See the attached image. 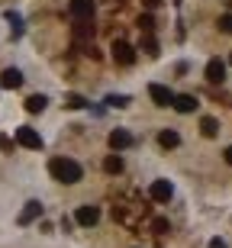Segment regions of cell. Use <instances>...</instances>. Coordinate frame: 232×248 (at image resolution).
<instances>
[{"instance_id":"cell-25","label":"cell","mask_w":232,"mask_h":248,"mask_svg":"<svg viewBox=\"0 0 232 248\" xmlns=\"http://www.w3.org/2000/svg\"><path fill=\"white\" fill-rule=\"evenodd\" d=\"M142 3H145V7L152 10V7H158V3H161V0H142Z\"/></svg>"},{"instance_id":"cell-20","label":"cell","mask_w":232,"mask_h":248,"mask_svg":"<svg viewBox=\"0 0 232 248\" xmlns=\"http://www.w3.org/2000/svg\"><path fill=\"white\" fill-rule=\"evenodd\" d=\"M142 48H145L149 55H158V42H155L152 36H145V39H142Z\"/></svg>"},{"instance_id":"cell-11","label":"cell","mask_w":232,"mask_h":248,"mask_svg":"<svg viewBox=\"0 0 232 248\" xmlns=\"http://www.w3.org/2000/svg\"><path fill=\"white\" fill-rule=\"evenodd\" d=\"M39 216H42V203H39V200H29L26 210L19 213V226H29V222H36Z\"/></svg>"},{"instance_id":"cell-17","label":"cell","mask_w":232,"mask_h":248,"mask_svg":"<svg viewBox=\"0 0 232 248\" xmlns=\"http://www.w3.org/2000/svg\"><path fill=\"white\" fill-rule=\"evenodd\" d=\"M107 103H110V107H116V110H123V107H129V97H123V93H107Z\"/></svg>"},{"instance_id":"cell-7","label":"cell","mask_w":232,"mask_h":248,"mask_svg":"<svg viewBox=\"0 0 232 248\" xmlns=\"http://www.w3.org/2000/svg\"><path fill=\"white\" fill-rule=\"evenodd\" d=\"M132 145V132L129 129H113L110 132V148L113 152H123V148H129Z\"/></svg>"},{"instance_id":"cell-8","label":"cell","mask_w":232,"mask_h":248,"mask_svg":"<svg viewBox=\"0 0 232 248\" xmlns=\"http://www.w3.org/2000/svg\"><path fill=\"white\" fill-rule=\"evenodd\" d=\"M149 193H152V200L165 203V200H171V197H174V187H171V181H155V184L149 187Z\"/></svg>"},{"instance_id":"cell-5","label":"cell","mask_w":232,"mask_h":248,"mask_svg":"<svg viewBox=\"0 0 232 248\" xmlns=\"http://www.w3.org/2000/svg\"><path fill=\"white\" fill-rule=\"evenodd\" d=\"M206 81L210 84H223L226 81V64L219 62V58H210V62H206Z\"/></svg>"},{"instance_id":"cell-10","label":"cell","mask_w":232,"mask_h":248,"mask_svg":"<svg viewBox=\"0 0 232 248\" xmlns=\"http://www.w3.org/2000/svg\"><path fill=\"white\" fill-rule=\"evenodd\" d=\"M171 107H174L177 113H194L197 107H200V103H197V97H194V93H177Z\"/></svg>"},{"instance_id":"cell-14","label":"cell","mask_w":232,"mask_h":248,"mask_svg":"<svg viewBox=\"0 0 232 248\" xmlns=\"http://www.w3.org/2000/svg\"><path fill=\"white\" fill-rule=\"evenodd\" d=\"M200 132H203L206 139H213L216 132H219V123H216L213 116H203V120H200Z\"/></svg>"},{"instance_id":"cell-26","label":"cell","mask_w":232,"mask_h":248,"mask_svg":"<svg viewBox=\"0 0 232 248\" xmlns=\"http://www.w3.org/2000/svg\"><path fill=\"white\" fill-rule=\"evenodd\" d=\"M229 64H232V55H229Z\"/></svg>"},{"instance_id":"cell-12","label":"cell","mask_w":232,"mask_h":248,"mask_svg":"<svg viewBox=\"0 0 232 248\" xmlns=\"http://www.w3.org/2000/svg\"><path fill=\"white\" fill-rule=\"evenodd\" d=\"M0 84H3V87H10V91H16L19 84H23V74H19L16 68H7V71L0 74Z\"/></svg>"},{"instance_id":"cell-3","label":"cell","mask_w":232,"mask_h":248,"mask_svg":"<svg viewBox=\"0 0 232 248\" xmlns=\"http://www.w3.org/2000/svg\"><path fill=\"white\" fill-rule=\"evenodd\" d=\"M68 10H71V16L75 19H84V23H87V19L93 16V0H71V3H68Z\"/></svg>"},{"instance_id":"cell-9","label":"cell","mask_w":232,"mask_h":248,"mask_svg":"<svg viewBox=\"0 0 232 248\" xmlns=\"http://www.w3.org/2000/svg\"><path fill=\"white\" fill-rule=\"evenodd\" d=\"M149 93H152V100H155L158 107H171V103H174V93L168 91L165 84H152V87H149Z\"/></svg>"},{"instance_id":"cell-24","label":"cell","mask_w":232,"mask_h":248,"mask_svg":"<svg viewBox=\"0 0 232 248\" xmlns=\"http://www.w3.org/2000/svg\"><path fill=\"white\" fill-rule=\"evenodd\" d=\"M223 158H226V161H229V165H232V145H229V148H226V152H223Z\"/></svg>"},{"instance_id":"cell-16","label":"cell","mask_w":232,"mask_h":248,"mask_svg":"<svg viewBox=\"0 0 232 248\" xmlns=\"http://www.w3.org/2000/svg\"><path fill=\"white\" fill-rule=\"evenodd\" d=\"M46 97H42V93H32V97H29V100H26V110L29 113H42V110H46Z\"/></svg>"},{"instance_id":"cell-15","label":"cell","mask_w":232,"mask_h":248,"mask_svg":"<svg viewBox=\"0 0 232 248\" xmlns=\"http://www.w3.org/2000/svg\"><path fill=\"white\" fill-rule=\"evenodd\" d=\"M103 171H107V174H120V171H123V158H120V155H107V161H103Z\"/></svg>"},{"instance_id":"cell-23","label":"cell","mask_w":232,"mask_h":248,"mask_svg":"<svg viewBox=\"0 0 232 248\" xmlns=\"http://www.w3.org/2000/svg\"><path fill=\"white\" fill-rule=\"evenodd\" d=\"M210 248H226V242L223 239H210Z\"/></svg>"},{"instance_id":"cell-13","label":"cell","mask_w":232,"mask_h":248,"mask_svg":"<svg viewBox=\"0 0 232 248\" xmlns=\"http://www.w3.org/2000/svg\"><path fill=\"white\" fill-rule=\"evenodd\" d=\"M158 145L161 148H177L181 145V136H177L174 129H161V132H158Z\"/></svg>"},{"instance_id":"cell-2","label":"cell","mask_w":232,"mask_h":248,"mask_svg":"<svg viewBox=\"0 0 232 248\" xmlns=\"http://www.w3.org/2000/svg\"><path fill=\"white\" fill-rule=\"evenodd\" d=\"M16 142L23 148H42V136H39L36 129H29V126H19L16 129Z\"/></svg>"},{"instance_id":"cell-21","label":"cell","mask_w":232,"mask_h":248,"mask_svg":"<svg viewBox=\"0 0 232 248\" xmlns=\"http://www.w3.org/2000/svg\"><path fill=\"white\" fill-rule=\"evenodd\" d=\"M219 29H223V32H232V13L219 16Z\"/></svg>"},{"instance_id":"cell-1","label":"cell","mask_w":232,"mask_h":248,"mask_svg":"<svg viewBox=\"0 0 232 248\" xmlns=\"http://www.w3.org/2000/svg\"><path fill=\"white\" fill-rule=\"evenodd\" d=\"M48 174L55 177V181H62V184H77L84 171L75 158H52L48 161Z\"/></svg>"},{"instance_id":"cell-22","label":"cell","mask_w":232,"mask_h":248,"mask_svg":"<svg viewBox=\"0 0 232 248\" xmlns=\"http://www.w3.org/2000/svg\"><path fill=\"white\" fill-rule=\"evenodd\" d=\"M168 229V219H155V232H165Z\"/></svg>"},{"instance_id":"cell-6","label":"cell","mask_w":232,"mask_h":248,"mask_svg":"<svg viewBox=\"0 0 232 248\" xmlns=\"http://www.w3.org/2000/svg\"><path fill=\"white\" fill-rule=\"evenodd\" d=\"M75 219H77V226H97L100 222V210L97 206H77Z\"/></svg>"},{"instance_id":"cell-19","label":"cell","mask_w":232,"mask_h":248,"mask_svg":"<svg viewBox=\"0 0 232 248\" xmlns=\"http://www.w3.org/2000/svg\"><path fill=\"white\" fill-rule=\"evenodd\" d=\"M68 107H71V110H81V107H87V100L77 97V93H68Z\"/></svg>"},{"instance_id":"cell-18","label":"cell","mask_w":232,"mask_h":248,"mask_svg":"<svg viewBox=\"0 0 232 248\" xmlns=\"http://www.w3.org/2000/svg\"><path fill=\"white\" fill-rule=\"evenodd\" d=\"M139 29L142 32H152V29H155V16H152V13H142L139 16Z\"/></svg>"},{"instance_id":"cell-4","label":"cell","mask_w":232,"mask_h":248,"mask_svg":"<svg viewBox=\"0 0 232 248\" xmlns=\"http://www.w3.org/2000/svg\"><path fill=\"white\" fill-rule=\"evenodd\" d=\"M113 58H116V64H123V68H126V64H132L136 62V52H132V46L129 42H113Z\"/></svg>"}]
</instances>
